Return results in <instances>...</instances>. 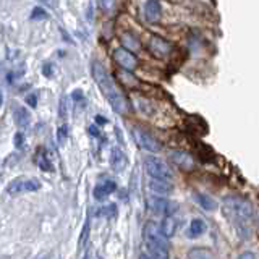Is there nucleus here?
<instances>
[{
	"instance_id": "f257e3e1",
	"label": "nucleus",
	"mask_w": 259,
	"mask_h": 259,
	"mask_svg": "<svg viewBox=\"0 0 259 259\" xmlns=\"http://www.w3.org/2000/svg\"><path fill=\"white\" fill-rule=\"evenodd\" d=\"M222 212L227 220L233 225L235 232L241 238H250L251 236V222L255 219V207L250 201L243 196L230 195L224 198L222 201Z\"/></svg>"
},
{
	"instance_id": "f03ea898",
	"label": "nucleus",
	"mask_w": 259,
	"mask_h": 259,
	"mask_svg": "<svg viewBox=\"0 0 259 259\" xmlns=\"http://www.w3.org/2000/svg\"><path fill=\"white\" fill-rule=\"evenodd\" d=\"M91 73H92V78H94L96 85L99 87V91H101L102 96L107 99L110 107L120 115L128 114L130 104H128V101H126L123 92L118 89L117 85H115V81L112 80V76L109 75L106 67H104L101 62H92L91 63Z\"/></svg>"
},
{
	"instance_id": "7ed1b4c3",
	"label": "nucleus",
	"mask_w": 259,
	"mask_h": 259,
	"mask_svg": "<svg viewBox=\"0 0 259 259\" xmlns=\"http://www.w3.org/2000/svg\"><path fill=\"white\" fill-rule=\"evenodd\" d=\"M144 169L151 178L169 180V181L173 178V173H172V170H170V167L159 157L147 156L144 159Z\"/></svg>"
},
{
	"instance_id": "20e7f679",
	"label": "nucleus",
	"mask_w": 259,
	"mask_h": 259,
	"mask_svg": "<svg viewBox=\"0 0 259 259\" xmlns=\"http://www.w3.org/2000/svg\"><path fill=\"white\" fill-rule=\"evenodd\" d=\"M133 136L138 143V146L143 147V149H146L149 152H161L162 151V144L152 135L147 133V131L136 126V128H133Z\"/></svg>"
},
{
	"instance_id": "39448f33",
	"label": "nucleus",
	"mask_w": 259,
	"mask_h": 259,
	"mask_svg": "<svg viewBox=\"0 0 259 259\" xmlns=\"http://www.w3.org/2000/svg\"><path fill=\"white\" fill-rule=\"evenodd\" d=\"M39 188H41L39 180L20 177V178H15L12 183L8 185L7 191H8V195H20V193H32Z\"/></svg>"
},
{
	"instance_id": "423d86ee",
	"label": "nucleus",
	"mask_w": 259,
	"mask_h": 259,
	"mask_svg": "<svg viewBox=\"0 0 259 259\" xmlns=\"http://www.w3.org/2000/svg\"><path fill=\"white\" fill-rule=\"evenodd\" d=\"M114 60L117 62L118 67H122L126 71H131L138 67V58L133 52L126 51L125 47H118L114 51Z\"/></svg>"
},
{
	"instance_id": "0eeeda50",
	"label": "nucleus",
	"mask_w": 259,
	"mask_h": 259,
	"mask_svg": "<svg viewBox=\"0 0 259 259\" xmlns=\"http://www.w3.org/2000/svg\"><path fill=\"white\" fill-rule=\"evenodd\" d=\"M149 207L152 212L161 214V216H173L175 211H177V204L169 200H165L162 196H154L149 200Z\"/></svg>"
},
{
	"instance_id": "6e6552de",
	"label": "nucleus",
	"mask_w": 259,
	"mask_h": 259,
	"mask_svg": "<svg viewBox=\"0 0 259 259\" xmlns=\"http://www.w3.org/2000/svg\"><path fill=\"white\" fill-rule=\"evenodd\" d=\"M149 52L156 58H165V57H169L170 52H172V46H170V42L162 39V37L152 36L149 39Z\"/></svg>"
},
{
	"instance_id": "1a4fd4ad",
	"label": "nucleus",
	"mask_w": 259,
	"mask_h": 259,
	"mask_svg": "<svg viewBox=\"0 0 259 259\" xmlns=\"http://www.w3.org/2000/svg\"><path fill=\"white\" fill-rule=\"evenodd\" d=\"M170 159H172V162L177 165L178 169L185 170V172H191L196 165L193 156L186 151H172L170 152Z\"/></svg>"
},
{
	"instance_id": "9d476101",
	"label": "nucleus",
	"mask_w": 259,
	"mask_h": 259,
	"mask_svg": "<svg viewBox=\"0 0 259 259\" xmlns=\"http://www.w3.org/2000/svg\"><path fill=\"white\" fill-rule=\"evenodd\" d=\"M144 16L149 23H157L162 16V7L159 0H146L144 3Z\"/></svg>"
},
{
	"instance_id": "9b49d317",
	"label": "nucleus",
	"mask_w": 259,
	"mask_h": 259,
	"mask_svg": "<svg viewBox=\"0 0 259 259\" xmlns=\"http://www.w3.org/2000/svg\"><path fill=\"white\" fill-rule=\"evenodd\" d=\"M149 190L154 193V195H159V196H167L172 193V183L169 180H159V178H151L149 180Z\"/></svg>"
},
{
	"instance_id": "f8f14e48",
	"label": "nucleus",
	"mask_w": 259,
	"mask_h": 259,
	"mask_svg": "<svg viewBox=\"0 0 259 259\" xmlns=\"http://www.w3.org/2000/svg\"><path fill=\"white\" fill-rule=\"evenodd\" d=\"M126 156L122 149H118V147H114L112 152H110V165H112V169L115 172H122V170L126 167Z\"/></svg>"
},
{
	"instance_id": "ddd939ff",
	"label": "nucleus",
	"mask_w": 259,
	"mask_h": 259,
	"mask_svg": "<svg viewBox=\"0 0 259 259\" xmlns=\"http://www.w3.org/2000/svg\"><path fill=\"white\" fill-rule=\"evenodd\" d=\"M115 190H117V185H115V181L106 180V181H102V183H99L96 188H94V198L101 201V200H104V198H107L109 195H112Z\"/></svg>"
},
{
	"instance_id": "4468645a",
	"label": "nucleus",
	"mask_w": 259,
	"mask_h": 259,
	"mask_svg": "<svg viewBox=\"0 0 259 259\" xmlns=\"http://www.w3.org/2000/svg\"><path fill=\"white\" fill-rule=\"evenodd\" d=\"M120 42H122V46L130 52H138L141 49V42L133 32H123L122 37H120Z\"/></svg>"
},
{
	"instance_id": "2eb2a0df",
	"label": "nucleus",
	"mask_w": 259,
	"mask_h": 259,
	"mask_svg": "<svg viewBox=\"0 0 259 259\" xmlns=\"http://www.w3.org/2000/svg\"><path fill=\"white\" fill-rule=\"evenodd\" d=\"M195 200L198 201V204L202 209H206V211H216L219 207L217 201L214 200L212 196L206 195V193H195Z\"/></svg>"
},
{
	"instance_id": "dca6fc26",
	"label": "nucleus",
	"mask_w": 259,
	"mask_h": 259,
	"mask_svg": "<svg viewBox=\"0 0 259 259\" xmlns=\"http://www.w3.org/2000/svg\"><path fill=\"white\" fill-rule=\"evenodd\" d=\"M159 229H161V232L165 238H172L175 232H177V220H175L172 216H165Z\"/></svg>"
},
{
	"instance_id": "f3484780",
	"label": "nucleus",
	"mask_w": 259,
	"mask_h": 259,
	"mask_svg": "<svg viewBox=\"0 0 259 259\" xmlns=\"http://www.w3.org/2000/svg\"><path fill=\"white\" fill-rule=\"evenodd\" d=\"M15 123L16 126H20V128H28L31 123V114L28 112L26 109L18 107L15 110Z\"/></svg>"
},
{
	"instance_id": "a211bd4d",
	"label": "nucleus",
	"mask_w": 259,
	"mask_h": 259,
	"mask_svg": "<svg viewBox=\"0 0 259 259\" xmlns=\"http://www.w3.org/2000/svg\"><path fill=\"white\" fill-rule=\"evenodd\" d=\"M36 162H37V165H39V169L42 170V172H54V165L51 162V159H49L47 152L44 149H39V152H37Z\"/></svg>"
},
{
	"instance_id": "6ab92c4d",
	"label": "nucleus",
	"mask_w": 259,
	"mask_h": 259,
	"mask_svg": "<svg viewBox=\"0 0 259 259\" xmlns=\"http://www.w3.org/2000/svg\"><path fill=\"white\" fill-rule=\"evenodd\" d=\"M207 225L202 219H193L190 224V235L191 236H200L206 232Z\"/></svg>"
},
{
	"instance_id": "aec40b11",
	"label": "nucleus",
	"mask_w": 259,
	"mask_h": 259,
	"mask_svg": "<svg viewBox=\"0 0 259 259\" xmlns=\"http://www.w3.org/2000/svg\"><path fill=\"white\" fill-rule=\"evenodd\" d=\"M188 259H214V256L207 248H191L188 251Z\"/></svg>"
},
{
	"instance_id": "412c9836",
	"label": "nucleus",
	"mask_w": 259,
	"mask_h": 259,
	"mask_svg": "<svg viewBox=\"0 0 259 259\" xmlns=\"http://www.w3.org/2000/svg\"><path fill=\"white\" fill-rule=\"evenodd\" d=\"M71 99H73V102L76 104V106L85 107V104H86V97H85V92H83L81 89H75L73 92H71Z\"/></svg>"
},
{
	"instance_id": "4be33fe9",
	"label": "nucleus",
	"mask_w": 259,
	"mask_h": 259,
	"mask_svg": "<svg viewBox=\"0 0 259 259\" xmlns=\"http://www.w3.org/2000/svg\"><path fill=\"white\" fill-rule=\"evenodd\" d=\"M29 18L31 20H36V21L37 20H47L49 18V13L44 8H41V7H34V8H32Z\"/></svg>"
},
{
	"instance_id": "5701e85b",
	"label": "nucleus",
	"mask_w": 259,
	"mask_h": 259,
	"mask_svg": "<svg viewBox=\"0 0 259 259\" xmlns=\"http://www.w3.org/2000/svg\"><path fill=\"white\" fill-rule=\"evenodd\" d=\"M58 115L60 118H67L68 115V99L67 97H62L58 102Z\"/></svg>"
},
{
	"instance_id": "b1692460",
	"label": "nucleus",
	"mask_w": 259,
	"mask_h": 259,
	"mask_svg": "<svg viewBox=\"0 0 259 259\" xmlns=\"http://www.w3.org/2000/svg\"><path fill=\"white\" fill-rule=\"evenodd\" d=\"M99 7L106 13H112L115 8V0H99Z\"/></svg>"
},
{
	"instance_id": "393cba45",
	"label": "nucleus",
	"mask_w": 259,
	"mask_h": 259,
	"mask_svg": "<svg viewBox=\"0 0 259 259\" xmlns=\"http://www.w3.org/2000/svg\"><path fill=\"white\" fill-rule=\"evenodd\" d=\"M42 75L46 76V78H54L55 75V67L52 62H46L42 65Z\"/></svg>"
},
{
	"instance_id": "a878e982",
	"label": "nucleus",
	"mask_w": 259,
	"mask_h": 259,
	"mask_svg": "<svg viewBox=\"0 0 259 259\" xmlns=\"http://www.w3.org/2000/svg\"><path fill=\"white\" fill-rule=\"evenodd\" d=\"M25 143H26L25 133H21V131H18V133L15 135V140H13L15 147H16V149H23V147H25Z\"/></svg>"
},
{
	"instance_id": "bb28decb",
	"label": "nucleus",
	"mask_w": 259,
	"mask_h": 259,
	"mask_svg": "<svg viewBox=\"0 0 259 259\" xmlns=\"http://www.w3.org/2000/svg\"><path fill=\"white\" fill-rule=\"evenodd\" d=\"M67 136H68V126L67 125H62L57 130V140H58V143H63L65 140H67Z\"/></svg>"
},
{
	"instance_id": "cd10ccee",
	"label": "nucleus",
	"mask_w": 259,
	"mask_h": 259,
	"mask_svg": "<svg viewBox=\"0 0 259 259\" xmlns=\"http://www.w3.org/2000/svg\"><path fill=\"white\" fill-rule=\"evenodd\" d=\"M25 101H26V104L29 107H32V109L37 107V94H36V92H31V94H28Z\"/></svg>"
},
{
	"instance_id": "c85d7f7f",
	"label": "nucleus",
	"mask_w": 259,
	"mask_h": 259,
	"mask_svg": "<svg viewBox=\"0 0 259 259\" xmlns=\"http://www.w3.org/2000/svg\"><path fill=\"white\" fill-rule=\"evenodd\" d=\"M87 133H89L91 136H101V130L97 128V125H91L89 128H87Z\"/></svg>"
},
{
	"instance_id": "c756f323",
	"label": "nucleus",
	"mask_w": 259,
	"mask_h": 259,
	"mask_svg": "<svg viewBox=\"0 0 259 259\" xmlns=\"http://www.w3.org/2000/svg\"><path fill=\"white\" fill-rule=\"evenodd\" d=\"M236 259H256V255L251 251H245V253H241V255H238Z\"/></svg>"
},
{
	"instance_id": "7c9ffc66",
	"label": "nucleus",
	"mask_w": 259,
	"mask_h": 259,
	"mask_svg": "<svg viewBox=\"0 0 259 259\" xmlns=\"http://www.w3.org/2000/svg\"><path fill=\"white\" fill-rule=\"evenodd\" d=\"M39 2L44 3L49 8H55V7H57V0H39Z\"/></svg>"
},
{
	"instance_id": "2f4dec72",
	"label": "nucleus",
	"mask_w": 259,
	"mask_h": 259,
	"mask_svg": "<svg viewBox=\"0 0 259 259\" xmlns=\"http://www.w3.org/2000/svg\"><path fill=\"white\" fill-rule=\"evenodd\" d=\"M96 123L97 125H107V118L106 117H102V115H96Z\"/></svg>"
},
{
	"instance_id": "473e14b6",
	"label": "nucleus",
	"mask_w": 259,
	"mask_h": 259,
	"mask_svg": "<svg viewBox=\"0 0 259 259\" xmlns=\"http://www.w3.org/2000/svg\"><path fill=\"white\" fill-rule=\"evenodd\" d=\"M2 102H3V94H2V89H0V107H2Z\"/></svg>"
},
{
	"instance_id": "72a5a7b5",
	"label": "nucleus",
	"mask_w": 259,
	"mask_h": 259,
	"mask_svg": "<svg viewBox=\"0 0 259 259\" xmlns=\"http://www.w3.org/2000/svg\"><path fill=\"white\" fill-rule=\"evenodd\" d=\"M258 225H259V217H258Z\"/></svg>"
}]
</instances>
